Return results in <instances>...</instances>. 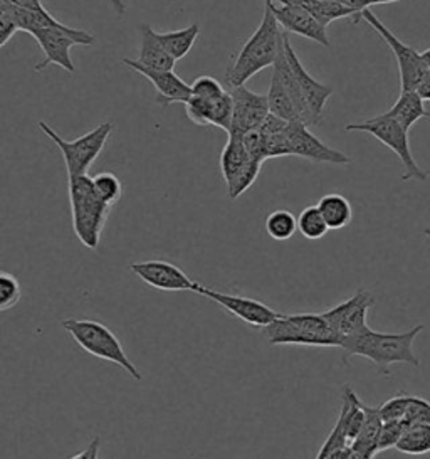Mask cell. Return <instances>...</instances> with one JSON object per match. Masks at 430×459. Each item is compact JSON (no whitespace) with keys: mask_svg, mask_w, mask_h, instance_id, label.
Here are the masks:
<instances>
[{"mask_svg":"<svg viewBox=\"0 0 430 459\" xmlns=\"http://www.w3.org/2000/svg\"><path fill=\"white\" fill-rule=\"evenodd\" d=\"M284 34L286 32H282L278 19L274 17L269 5L264 4V14L259 28L244 42L234 65L226 73V80L230 88L245 86V82L257 73L274 66L284 46Z\"/></svg>","mask_w":430,"mask_h":459,"instance_id":"1","label":"cell"},{"mask_svg":"<svg viewBox=\"0 0 430 459\" xmlns=\"http://www.w3.org/2000/svg\"><path fill=\"white\" fill-rule=\"evenodd\" d=\"M424 330V325L402 333H382L372 328H366L362 335L351 340L343 349L349 357H363L376 365L380 376H389L390 367L393 364H408L418 368L420 360L414 351V342Z\"/></svg>","mask_w":430,"mask_h":459,"instance_id":"2","label":"cell"},{"mask_svg":"<svg viewBox=\"0 0 430 459\" xmlns=\"http://www.w3.org/2000/svg\"><path fill=\"white\" fill-rule=\"evenodd\" d=\"M73 230L88 249H98L111 205L94 189L93 177H67Z\"/></svg>","mask_w":430,"mask_h":459,"instance_id":"3","label":"cell"},{"mask_svg":"<svg viewBox=\"0 0 430 459\" xmlns=\"http://www.w3.org/2000/svg\"><path fill=\"white\" fill-rule=\"evenodd\" d=\"M61 325L82 351H88L96 359L118 365L136 382L143 380V374L136 368V365L126 355L120 338L116 337L107 325L96 320H80V318H67L63 320Z\"/></svg>","mask_w":430,"mask_h":459,"instance_id":"4","label":"cell"},{"mask_svg":"<svg viewBox=\"0 0 430 459\" xmlns=\"http://www.w3.org/2000/svg\"><path fill=\"white\" fill-rule=\"evenodd\" d=\"M269 345H308L340 347L330 324L322 313L280 315L276 322L262 328Z\"/></svg>","mask_w":430,"mask_h":459,"instance_id":"5","label":"cell"},{"mask_svg":"<svg viewBox=\"0 0 430 459\" xmlns=\"http://www.w3.org/2000/svg\"><path fill=\"white\" fill-rule=\"evenodd\" d=\"M345 130L347 132H365L368 135L375 136L380 143H383L387 149L391 150L402 162V178L405 182L427 180L429 174L426 170H422L420 165L414 159V153L410 149V140H408V130H405L400 123L389 117L387 113L368 118L365 122L349 123L345 126Z\"/></svg>","mask_w":430,"mask_h":459,"instance_id":"6","label":"cell"},{"mask_svg":"<svg viewBox=\"0 0 430 459\" xmlns=\"http://www.w3.org/2000/svg\"><path fill=\"white\" fill-rule=\"evenodd\" d=\"M39 130L47 136L54 145L63 153L66 163L67 177L88 176L91 165L96 162L99 153L105 149L108 138L113 132V123H101L86 135L76 140H64L47 123L40 122Z\"/></svg>","mask_w":430,"mask_h":459,"instance_id":"7","label":"cell"},{"mask_svg":"<svg viewBox=\"0 0 430 459\" xmlns=\"http://www.w3.org/2000/svg\"><path fill=\"white\" fill-rule=\"evenodd\" d=\"M32 38L44 53V59L36 69L47 68L56 65L59 68L66 69L69 73H74V63L71 59V48L73 46H93L94 38L81 29L69 28L66 24L51 26V28L40 29L32 34Z\"/></svg>","mask_w":430,"mask_h":459,"instance_id":"8","label":"cell"},{"mask_svg":"<svg viewBox=\"0 0 430 459\" xmlns=\"http://www.w3.org/2000/svg\"><path fill=\"white\" fill-rule=\"evenodd\" d=\"M362 19L370 28L375 29L376 34L387 42L390 51L395 56L400 74V91H416L417 86L429 71L422 59V53L400 41L370 9L363 11Z\"/></svg>","mask_w":430,"mask_h":459,"instance_id":"9","label":"cell"},{"mask_svg":"<svg viewBox=\"0 0 430 459\" xmlns=\"http://www.w3.org/2000/svg\"><path fill=\"white\" fill-rule=\"evenodd\" d=\"M375 305V298L365 290H358L353 297L324 311V318L338 338L340 349H345L351 340L362 335L366 328V315Z\"/></svg>","mask_w":430,"mask_h":459,"instance_id":"10","label":"cell"},{"mask_svg":"<svg viewBox=\"0 0 430 459\" xmlns=\"http://www.w3.org/2000/svg\"><path fill=\"white\" fill-rule=\"evenodd\" d=\"M194 293L212 299L214 303L222 307L230 315H234L236 318H239L247 325L257 326V328H266L272 322H276L281 315V313L269 308L268 305H264L262 301L241 297V295L222 293V291H217L214 288H209L201 283H195Z\"/></svg>","mask_w":430,"mask_h":459,"instance_id":"11","label":"cell"},{"mask_svg":"<svg viewBox=\"0 0 430 459\" xmlns=\"http://www.w3.org/2000/svg\"><path fill=\"white\" fill-rule=\"evenodd\" d=\"M264 4L269 5L284 32L297 34L309 41L330 48L326 28L314 15L309 14L305 7L293 0H264Z\"/></svg>","mask_w":430,"mask_h":459,"instance_id":"12","label":"cell"},{"mask_svg":"<svg viewBox=\"0 0 430 459\" xmlns=\"http://www.w3.org/2000/svg\"><path fill=\"white\" fill-rule=\"evenodd\" d=\"M230 95L234 100V117L228 135L242 136L259 130L271 115L268 95H259L245 86L230 88Z\"/></svg>","mask_w":430,"mask_h":459,"instance_id":"13","label":"cell"},{"mask_svg":"<svg viewBox=\"0 0 430 459\" xmlns=\"http://www.w3.org/2000/svg\"><path fill=\"white\" fill-rule=\"evenodd\" d=\"M309 125L303 122L289 123L286 128V135L289 140V147L293 157L306 159L311 162L333 163V165H348V155L340 150L331 149L322 143V140L309 132Z\"/></svg>","mask_w":430,"mask_h":459,"instance_id":"14","label":"cell"},{"mask_svg":"<svg viewBox=\"0 0 430 459\" xmlns=\"http://www.w3.org/2000/svg\"><path fill=\"white\" fill-rule=\"evenodd\" d=\"M284 48H286L288 61H289L291 69L295 73L297 86H299L303 98H305V101L308 105L311 125H320L324 107H326L328 100L333 96V88L328 86V84H322V82L314 80L309 74L306 68L303 66L299 56L296 55L295 48H293V44L289 41V34L288 32L284 36Z\"/></svg>","mask_w":430,"mask_h":459,"instance_id":"15","label":"cell"},{"mask_svg":"<svg viewBox=\"0 0 430 459\" xmlns=\"http://www.w3.org/2000/svg\"><path fill=\"white\" fill-rule=\"evenodd\" d=\"M130 270L143 283L160 291H194V286L197 283L188 278L185 271L180 270L168 261L133 263L130 264Z\"/></svg>","mask_w":430,"mask_h":459,"instance_id":"16","label":"cell"},{"mask_svg":"<svg viewBox=\"0 0 430 459\" xmlns=\"http://www.w3.org/2000/svg\"><path fill=\"white\" fill-rule=\"evenodd\" d=\"M121 63L136 73H140L143 78H147L148 82L155 86L161 107H168L172 103L185 105L188 100L194 96L192 86L184 82L178 74H175L174 71H153V69L142 66L136 59H130V57H123Z\"/></svg>","mask_w":430,"mask_h":459,"instance_id":"17","label":"cell"},{"mask_svg":"<svg viewBox=\"0 0 430 459\" xmlns=\"http://www.w3.org/2000/svg\"><path fill=\"white\" fill-rule=\"evenodd\" d=\"M136 61L153 71H174L176 63L161 46L157 30L148 24L140 26V55Z\"/></svg>","mask_w":430,"mask_h":459,"instance_id":"18","label":"cell"},{"mask_svg":"<svg viewBox=\"0 0 430 459\" xmlns=\"http://www.w3.org/2000/svg\"><path fill=\"white\" fill-rule=\"evenodd\" d=\"M363 409H365V422H363L362 431L349 447L353 449V453H357L362 458L374 459L378 453V439L383 428V419L380 416L378 407L363 404Z\"/></svg>","mask_w":430,"mask_h":459,"instance_id":"19","label":"cell"},{"mask_svg":"<svg viewBox=\"0 0 430 459\" xmlns=\"http://www.w3.org/2000/svg\"><path fill=\"white\" fill-rule=\"evenodd\" d=\"M387 115L400 123L405 130H410L420 120H430V111L426 108V101L417 91H400L399 100L387 111Z\"/></svg>","mask_w":430,"mask_h":459,"instance_id":"20","label":"cell"},{"mask_svg":"<svg viewBox=\"0 0 430 459\" xmlns=\"http://www.w3.org/2000/svg\"><path fill=\"white\" fill-rule=\"evenodd\" d=\"M228 143L220 153V170L226 184L234 182L254 160L245 149L242 136L228 135Z\"/></svg>","mask_w":430,"mask_h":459,"instance_id":"21","label":"cell"},{"mask_svg":"<svg viewBox=\"0 0 430 459\" xmlns=\"http://www.w3.org/2000/svg\"><path fill=\"white\" fill-rule=\"evenodd\" d=\"M316 205L330 230H343L353 219V207L348 199L341 194H326Z\"/></svg>","mask_w":430,"mask_h":459,"instance_id":"22","label":"cell"},{"mask_svg":"<svg viewBox=\"0 0 430 459\" xmlns=\"http://www.w3.org/2000/svg\"><path fill=\"white\" fill-rule=\"evenodd\" d=\"M201 36V26L190 24L188 28L170 30V32H157V38L165 51L174 57L175 61H180L182 57L192 51L197 38Z\"/></svg>","mask_w":430,"mask_h":459,"instance_id":"23","label":"cell"},{"mask_svg":"<svg viewBox=\"0 0 430 459\" xmlns=\"http://www.w3.org/2000/svg\"><path fill=\"white\" fill-rule=\"evenodd\" d=\"M269 111L288 123L303 122L299 111L296 108L293 98L284 90L276 73L271 76L268 91ZM305 123V122H303Z\"/></svg>","mask_w":430,"mask_h":459,"instance_id":"24","label":"cell"},{"mask_svg":"<svg viewBox=\"0 0 430 459\" xmlns=\"http://www.w3.org/2000/svg\"><path fill=\"white\" fill-rule=\"evenodd\" d=\"M293 2L305 7L309 14L314 15L324 28H328L333 21H338V19L353 17L357 21V15L347 9L343 4H340L338 0H293Z\"/></svg>","mask_w":430,"mask_h":459,"instance_id":"25","label":"cell"},{"mask_svg":"<svg viewBox=\"0 0 430 459\" xmlns=\"http://www.w3.org/2000/svg\"><path fill=\"white\" fill-rule=\"evenodd\" d=\"M397 451L410 456L430 453V424H410L403 432L402 439L395 446Z\"/></svg>","mask_w":430,"mask_h":459,"instance_id":"26","label":"cell"},{"mask_svg":"<svg viewBox=\"0 0 430 459\" xmlns=\"http://www.w3.org/2000/svg\"><path fill=\"white\" fill-rule=\"evenodd\" d=\"M297 230V219L288 209L272 211L266 217V232L274 241H288L291 239Z\"/></svg>","mask_w":430,"mask_h":459,"instance_id":"27","label":"cell"},{"mask_svg":"<svg viewBox=\"0 0 430 459\" xmlns=\"http://www.w3.org/2000/svg\"><path fill=\"white\" fill-rule=\"evenodd\" d=\"M297 230L309 241H318L328 234L330 228L324 217L322 216L318 205H309L301 211V214L297 216Z\"/></svg>","mask_w":430,"mask_h":459,"instance_id":"28","label":"cell"},{"mask_svg":"<svg viewBox=\"0 0 430 459\" xmlns=\"http://www.w3.org/2000/svg\"><path fill=\"white\" fill-rule=\"evenodd\" d=\"M21 297H22V290L17 278L11 273L2 271L0 273V310H13V307L19 305Z\"/></svg>","mask_w":430,"mask_h":459,"instance_id":"29","label":"cell"},{"mask_svg":"<svg viewBox=\"0 0 430 459\" xmlns=\"http://www.w3.org/2000/svg\"><path fill=\"white\" fill-rule=\"evenodd\" d=\"M93 184L98 195L105 203L109 204V205L118 203V199L121 197V182L118 177L111 174V172H101V174L93 177Z\"/></svg>","mask_w":430,"mask_h":459,"instance_id":"30","label":"cell"},{"mask_svg":"<svg viewBox=\"0 0 430 459\" xmlns=\"http://www.w3.org/2000/svg\"><path fill=\"white\" fill-rule=\"evenodd\" d=\"M410 397H412L410 394H397V395L389 399L385 404L380 405L378 411H380V416L383 419V422H389V420L403 422V418L407 414V407L410 403Z\"/></svg>","mask_w":430,"mask_h":459,"instance_id":"31","label":"cell"},{"mask_svg":"<svg viewBox=\"0 0 430 459\" xmlns=\"http://www.w3.org/2000/svg\"><path fill=\"white\" fill-rule=\"evenodd\" d=\"M190 86H192L194 96L202 98V100H209V101L228 93V90L220 84V82H217L212 76H199Z\"/></svg>","mask_w":430,"mask_h":459,"instance_id":"32","label":"cell"},{"mask_svg":"<svg viewBox=\"0 0 430 459\" xmlns=\"http://www.w3.org/2000/svg\"><path fill=\"white\" fill-rule=\"evenodd\" d=\"M21 30L19 22L13 13V5L9 0H0V46L4 48L11 41L13 34Z\"/></svg>","mask_w":430,"mask_h":459,"instance_id":"33","label":"cell"},{"mask_svg":"<svg viewBox=\"0 0 430 459\" xmlns=\"http://www.w3.org/2000/svg\"><path fill=\"white\" fill-rule=\"evenodd\" d=\"M405 429H407V424L400 422V420L383 422V428L380 432V439H378V453L387 451L390 447H395L399 445Z\"/></svg>","mask_w":430,"mask_h":459,"instance_id":"34","label":"cell"},{"mask_svg":"<svg viewBox=\"0 0 430 459\" xmlns=\"http://www.w3.org/2000/svg\"><path fill=\"white\" fill-rule=\"evenodd\" d=\"M403 422L407 426H410V424H430L429 401H426L422 397H417V395H412L408 407H407V414L403 418Z\"/></svg>","mask_w":430,"mask_h":459,"instance_id":"35","label":"cell"},{"mask_svg":"<svg viewBox=\"0 0 430 459\" xmlns=\"http://www.w3.org/2000/svg\"><path fill=\"white\" fill-rule=\"evenodd\" d=\"M99 451H101V437H94L93 441L81 453L69 459H99Z\"/></svg>","mask_w":430,"mask_h":459,"instance_id":"36","label":"cell"},{"mask_svg":"<svg viewBox=\"0 0 430 459\" xmlns=\"http://www.w3.org/2000/svg\"><path fill=\"white\" fill-rule=\"evenodd\" d=\"M15 7L27 9V11H46V7L42 5L40 0H9Z\"/></svg>","mask_w":430,"mask_h":459,"instance_id":"37","label":"cell"},{"mask_svg":"<svg viewBox=\"0 0 430 459\" xmlns=\"http://www.w3.org/2000/svg\"><path fill=\"white\" fill-rule=\"evenodd\" d=\"M416 91L424 101H430V69L426 73L424 80L417 86Z\"/></svg>","mask_w":430,"mask_h":459,"instance_id":"38","label":"cell"},{"mask_svg":"<svg viewBox=\"0 0 430 459\" xmlns=\"http://www.w3.org/2000/svg\"><path fill=\"white\" fill-rule=\"evenodd\" d=\"M111 2V5L115 7V11L118 13V14H125V4H123V0H109Z\"/></svg>","mask_w":430,"mask_h":459,"instance_id":"39","label":"cell"},{"mask_svg":"<svg viewBox=\"0 0 430 459\" xmlns=\"http://www.w3.org/2000/svg\"><path fill=\"white\" fill-rule=\"evenodd\" d=\"M400 0H370V5H383V4H395Z\"/></svg>","mask_w":430,"mask_h":459,"instance_id":"40","label":"cell"},{"mask_svg":"<svg viewBox=\"0 0 430 459\" xmlns=\"http://www.w3.org/2000/svg\"><path fill=\"white\" fill-rule=\"evenodd\" d=\"M422 59H424V63H426V66L430 69V48L429 49H426L424 53H422Z\"/></svg>","mask_w":430,"mask_h":459,"instance_id":"41","label":"cell"},{"mask_svg":"<svg viewBox=\"0 0 430 459\" xmlns=\"http://www.w3.org/2000/svg\"><path fill=\"white\" fill-rule=\"evenodd\" d=\"M424 234H426V236H427V239H429V241H430V228H429V230H424Z\"/></svg>","mask_w":430,"mask_h":459,"instance_id":"42","label":"cell"}]
</instances>
